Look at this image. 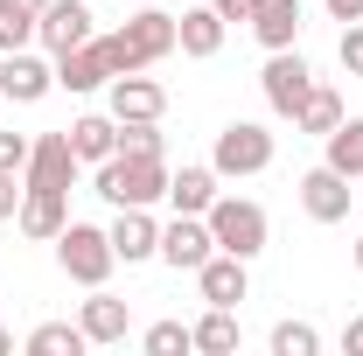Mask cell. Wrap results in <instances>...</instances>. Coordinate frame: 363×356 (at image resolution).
Instances as JSON below:
<instances>
[{"label": "cell", "mask_w": 363, "mask_h": 356, "mask_svg": "<svg viewBox=\"0 0 363 356\" xmlns=\"http://www.w3.org/2000/svg\"><path fill=\"white\" fill-rule=\"evenodd\" d=\"M328 14L335 21H363V0H328Z\"/></svg>", "instance_id": "cell-32"}, {"label": "cell", "mask_w": 363, "mask_h": 356, "mask_svg": "<svg viewBox=\"0 0 363 356\" xmlns=\"http://www.w3.org/2000/svg\"><path fill=\"white\" fill-rule=\"evenodd\" d=\"M77 328H84V343H98V350H112V343H126V328H133V308H126L119 294L91 287V301H84V314H77Z\"/></svg>", "instance_id": "cell-13"}, {"label": "cell", "mask_w": 363, "mask_h": 356, "mask_svg": "<svg viewBox=\"0 0 363 356\" xmlns=\"http://www.w3.org/2000/svg\"><path fill=\"white\" fill-rule=\"evenodd\" d=\"M112 210H154L168 196V161L161 154H112L98 161V182H91Z\"/></svg>", "instance_id": "cell-2"}, {"label": "cell", "mask_w": 363, "mask_h": 356, "mask_svg": "<svg viewBox=\"0 0 363 356\" xmlns=\"http://www.w3.org/2000/svg\"><path fill=\"white\" fill-rule=\"evenodd\" d=\"M77 182V154H70V133H43L28 147V189H63L70 196Z\"/></svg>", "instance_id": "cell-11"}, {"label": "cell", "mask_w": 363, "mask_h": 356, "mask_svg": "<svg viewBox=\"0 0 363 356\" xmlns=\"http://www.w3.org/2000/svg\"><path fill=\"white\" fill-rule=\"evenodd\" d=\"M245 21H252V35H259L266 49H294L308 14H301V0H252V14H245Z\"/></svg>", "instance_id": "cell-16"}, {"label": "cell", "mask_w": 363, "mask_h": 356, "mask_svg": "<svg viewBox=\"0 0 363 356\" xmlns=\"http://www.w3.org/2000/svg\"><path fill=\"white\" fill-rule=\"evenodd\" d=\"M77 350H84V328L77 321H43L28 335V356H77Z\"/></svg>", "instance_id": "cell-24"}, {"label": "cell", "mask_w": 363, "mask_h": 356, "mask_svg": "<svg viewBox=\"0 0 363 356\" xmlns=\"http://www.w3.org/2000/svg\"><path fill=\"white\" fill-rule=\"evenodd\" d=\"M342 350H357V356H363V321H350V328H342Z\"/></svg>", "instance_id": "cell-34"}, {"label": "cell", "mask_w": 363, "mask_h": 356, "mask_svg": "<svg viewBox=\"0 0 363 356\" xmlns=\"http://www.w3.org/2000/svg\"><path fill=\"white\" fill-rule=\"evenodd\" d=\"M259 91H266V105L279 112V119H294V112H301V98L315 91V70H308V56H301V49H272L266 70H259Z\"/></svg>", "instance_id": "cell-6"}, {"label": "cell", "mask_w": 363, "mask_h": 356, "mask_svg": "<svg viewBox=\"0 0 363 356\" xmlns=\"http://www.w3.org/2000/svg\"><path fill=\"white\" fill-rule=\"evenodd\" d=\"M56 266H63V279H77V287H105L112 266H119L112 230H98V223H63V230H56Z\"/></svg>", "instance_id": "cell-3"}, {"label": "cell", "mask_w": 363, "mask_h": 356, "mask_svg": "<svg viewBox=\"0 0 363 356\" xmlns=\"http://www.w3.org/2000/svg\"><path fill=\"white\" fill-rule=\"evenodd\" d=\"M342 70H350V77H363V21H350V28H342Z\"/></svg>", "instance_id": "cell-30"}, {"label": "cell", "mask_w": 363, "mask_h": 356, "mask_svg": "<svg viewBox=\"0 0 363 356\" xmlns=\"http://www.w3.org/2000/svg\"><path fill=\"white\" fill-rule=\"evenodd\" d=\"M328 168L350 175V182L363 175V119H342V126L328 133Z\"/></svg>", "instance_id": "cell-23"}, {"label": "cell", "mask_w": 363, "mask_h": 356, "mask_svg": "<svg viewBox=\"0 0 363 356\" xmlns=\"http://www.w3.org/2000/svg\"><path fill=\"white\" fill-rule=\"evenodd\" d=\"M7 350H14V335H7V328H0V356H7Z\"/></svg>", "instance_id": "cell-35"}, {"label": "cell", "mask_w": 363, "mask_h": 356, "mask_svg": "<svg viewBox=\"0 0 363 356\" xmlns=\"http://www.w3.org/2000/svg\"><path fill=\"white\" fill-rule=\"evenodd\" d=\"M210 252H217L210 217H182V210H175V223H161V259H168L175 272H196Z\"/></svg>", "instance_id": "cell-10"}, {"label": "cell", "mask_w": 363, "mask_h": 356, "mask_svg": "<svg viewBox=\"0 0 363 356\" xmlns=\"http://www.w3.org/2000/svg\"><path fill=\"white\" fill-rule=\"evenodd\" d=\"M189 335H196V350H210V356H230V350H238V321H230V308H210Z\"/></svg>", "instance_id": "cell-25"}, {"label": "cell", "mask_w": 363, "mask_h": 356, "mask_svg": "<svg viewBox=\"0 0 363 356\" xmlns=\"http://www.w3.org/2000/svg\"><path fill=\"white\" fill-rule=\"evenodd\" d=\"M35 43H43L49 56H70L77 43H91V7L84 0H49L43 21H35Z\"/></svg>", "instance_id": "cell-9"}, {"label": "cell", "mask_w": 363, "mask_h": 356, "mask_svg": "<svg viewBox=\"0 0 363 356\" xmlns=\"http://www.w3.org/2000/svg\"><path fill=\"white\" fill-rule=\"evenodd\" d=\"M161 112H168V91L154 84V77H140V70L112 77V119H119V126H140V119H161Z\"/></svg>", "instance_id": "cell-14"}, {"label": "cell", "mask_w": 363, "mask_h": 356, "mask_svg": "<svg viewBox=\"0 0 363 356\" xmlns=\"http://www.w3.org/2000/svg\"><path fill=\"white\" fill-rule=\"evenodd\" d=\"M105 56H112V77H126V70H154L161 56H175V14L168 7H140L133 21H119L112 35H98Z\"/></svg>", "instance_id": "cell-1"}, {"label": "cell", "mask_w": 363, "mask_h": 356, "mask_svg": "<svg viewBox=\"0 0 363 356\" xmlns=\"http://www.w3.org/2000/svg\"><path fill=\"white\" fill-rule=\"evenodd\" d=\"M112 252H119L126 266L161 259V223H154V210H119V223H112Z\"/></svg>", "instance_id": "cell-19"}, {"label": "cell", "mask_w": 363, "mask_h": 356, "mask_svg": "<svg viewBox=\"0 0 363 356\" xmlns=\"http://www.w3.org/2000/svg\"><path fill=\"white\" fill-rule=\"evenodd\" d=\"M56 91V63H43L35 49H7L0 56V98H14V105H35Z\"/></svg>", "instance_id": "cell-7"}, {"label": "cell", "mask_w": 363, "mask_h": 356, "mask_svg": "<svg viewBox=\"0 0 363 356\" xmlns=\"http://www.w3.org/2000/svg\"><path fill=\"white\" fill-rule=\"evenodd\" d=\"M14 217V175H0V223Z\"/></svg>", "instance_id": "cell-33"}, {"label": "cell", "mask_w": 363, "mask_h": 356, "mask_svg": "<svg viewBox=\"0 0 363 356\" xmlns=\"http://www.w3.org/2000/svg\"><path fill=\"white\" fill-rule=\"evenodd\" d=\"M357 272H363V238H357Z\"/></svg>", "instance_id": "cell-37"}, {"label": "cell", "mask_w": 363, "mask_h": 356, "mask_svg": "<svg viewBox=\"0 0 363 356\" xmlns=\"http://www.w3.org/2000/svg\"><path fill=\"white\" fill-rule=\"evenodd\" d=\"M56 84H63V91H105V84H112V56H105V43L91 35V43H77L70 56H56Z\"/></svg>", "instance_id": "cell-15"}, {"label": "cell", "mask_w": 363, "mask_h": 356, "mask_svg": "<svg viewBox=\"0 0 363 356\" xmlns=\"http://www.w3.org/2000/svg\"><path fill=\"white\" fill-rule=\"evenodd\" d=\"M342 119H350V112H342V98H335L328 84H315L308 98H301V112H294V126H301V133H321V140L335 133Z\"/></svg>", "instance_id": "cell-22"}, {"label": "cell", "mask_w": 363, "mask_h": 356, "mask_svg": "<svg viewBox=\"0 0 363 356\" xmlns=\"http://www.w3.org/2000/svg\"><path fill=\"white\" fill-rule=\"evenodd\" d=\"M224 28H230V21L217 14V7H210V0H203V7H189V14H175V49L203 63V56H217V49H224Z\"/></svg>", "instance_id": "cell-17"}, {"label": "cell", "mask_w": 363, "mask_h": 356, "mask_svg": "<svg viewBox=\"0 0 363 356\" xmlns=\"http://www.w3.org/2000/svg\"><path fill=\"white\" fill-rule=\"evenodd\" d=\"M210 7H217L224 21H245V14H252V0H210Z\"/></svg>", "instance_id": "cell-31"}, {"label": "cell", "mask_w": 363, "mask_h": 356, "mask_svg": "<svg viewBox=\"0 0 363 356\" xmlns=\"http://www.w3.org/2000/svg\"><path fill=\"white\" fill-rule=\"evenodd\" d=\"M14 223H21V238H49L56 245V230L70 223V196L63 189H28L21 210H14Z\"/></svg>", "instance_id": "cell-18"}, {"label": "cell", "mask_w": 363, "mask_h": 356, "mask_svg": "<svg viewBox=\"0 0 363 356\" xmlns=\"http://www.w3.org/2000/svg\"><path fill=\"white\" fill-rule=\"evenodd\" d=\"M70 154L91 161V168L112 161V154H119V119H112V112H84V119L70 126Z\"/></svg>", "instance_id": "cell-21"}, {"label": "cell", "mask_w": 363, "mask_h": 356, "mask_svg": "<svg viewBox=\"0 0 363 356\" xmlns=\"http://www.w3.org/2000/svg\"><path fill=\"white\" fill-rule=\"evenodd\" d=\"M28 147H35V140H21V133H0V175H21V168H28Z\"/></svg>", "instance_id": "cell-29"}, {"label": "cell", "mask_w": 363, "mask_h": 356, "mask_svg": "<svg viewBox=\"0 0 363 356\" xmlns=\"http://www.w3.org/2000/svg\"><path fill=\"white\" fill-rule=\"evenodd\" d=\"M301 210H308L315 223H342L350 217V175H335L328 161L308 168V175H301Z\"/></svg>", "instance_id": "cell-12"}, {"label": "cell", "mask_w": 363, "mask_h": 356, "mask_svg": "<svg viewBox=\"0 0 363 356\" xmlns=\"http://www.w3.org/2000/svg\"><path fill=\"white\" fill-rule=\"evenodd\" d=\"M252 259H238V252H210L203 266H196V287H203V301L210 308H238L245 294H252Z\"/></svg>", "instance_id": "cell-8"}, {"label": "cell", "mask_w": 363, "mask_h": 356, "mask_svg": "<svg viewBox=\"0 0 363 356\" xmlns=\"http://www.w3.org/2000/svg\"><path fill=\"white\" fill-rule=\"evenodd\" d=\"M35 21H43L35 7H21V0H0V56H7V49H28V43H35Z\"/></svg>", "instance_id": "cell-26"}, {"label": "cell", "mask_w": 363, "mask_h": 356, "mask_svg": "<svg viewBox=\"0 0 363 356\" xmlns=\"http://www.w3.org/2000/svg\"><path fill=\"white\" fill-rule=\"evenodd\" d=\"M210 168H217L224 182L266 175V168H272V133H266V126H252V119H230L224 133H217V147H210Z\"/></svg>", "instance_id": "cell-5"}, {"label": "cell", "mask_w": 363, "mask_h": 356, "mask_svg": "<svg viewBox=\"0 0 363 356\" xmlns=\"http://www.w3.org/2000/svg\"><path fill=\"white\" fill-rule=\"evenodd\" d=\"M210 238H217V252H238V259H259L272 238L266 210L252 203V196H217L210 203Z\"/></svg>", "instance_id": "cell-4"}, {"label": "cell", "mask_w": 363, "mask_h": 356, "mask_svg": "<svg viewBox=\"0 0 363 356\" xmlns=\"http://www.w3.org/2000/svg\"><path fill=\"white\" fill-rule=\"evenodd\" d=\"M217 182H224L217 168H175V175H168V203H175L182 217H210V203L224 196Z\"/></svg>", "instance_id": "cell-20"}, {"label": "cell", "mask_w": 363, "mask_h": 356, "mask_svg": "<svg viewBox=\"0 0 363 356\" xmlns=\"http://www.w3.org/2000/svg\"><path fill=\"white\" fill-rule=\"evenodd\" d=\"M315 350H321V335L308 321H279L272 328V356H315Z\"/></svg>", "instance_id": "cell-27"}, {"label": "cell", "mask_w": 363, "mask_h": 356, "mask_svg": "<svg viewBox=\"0 0 363 356\" xmlns=\"http://www.w3.org/2000/svg\"><path fill=\"white\" fill-rule=\"evenodd\" d=\"M21 7H35V14H43V7H49V0H21Z\"/></svg>", "instance_id": "cell-36"}, {"label": "cell", "mask_w": 363, "mask_h": 356, "mask_svg": "<svg viewBox=\"0 0 363 356\" xmlns=\"http://www.w3.org/2000/svg\"><path fill=\"white\" fill-rule=\"evenodd\" d=\"M140 343H147V356H175V350H196V335H189L182 321H154V328H147Z\"/></svg>", "instance_id": "cell-28"}]
</instances>
